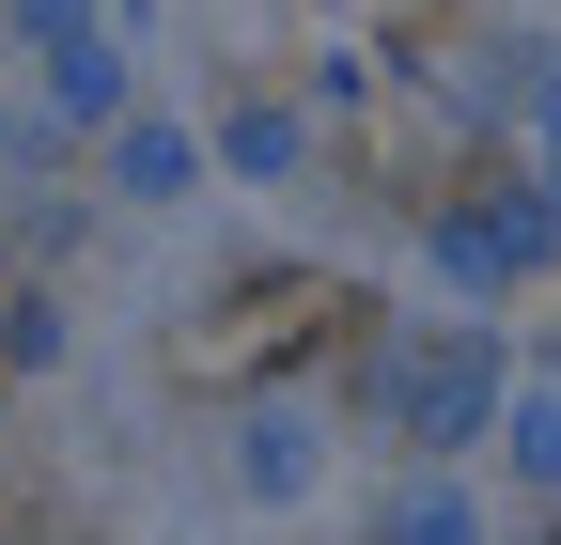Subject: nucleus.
<instances>
[{
  "label": "nucleus",
  "instance_id": "f257e3e1",
  "mask_svg": "<svg viewBox=\"0 0 561 545\" xmlns=\"http://www.w3.org/2000/svg\"><path fill=\"white\" fill-rule=\"evenodd\" d=\"M405 421H421V452H453L468 421H500V344H483V327H453L437 359H405Z\"/></svg>",
  "mask_w": 561,
  "mask_h": 545
},
{
  "label": "nucleus",
  "instance_id": "f03ea898",
  "mask_svg": "<svg viewBox=\"0 0 561 545\" xmlns=\"http://www.w3.org/2000/svg\"><path fill=\"white\" fill-rule=\"evenodd\" d=\"M110 187H125V202H187V187H203V141H187V125H157V109H140L125 141H110Z\"/></svg>",
  "mask_w": 561,
  "mask_h": 545
},
{
  "label": "nucleus",
  "instance_id": "7ed1b4c3",
  "mask_svg": "<svg viewBox=\"0 0 561 545\" xmlns=\"http://www.w3.org/2000/svg\"><path fill=\"white\" fill-rule=\"evenodd\" d=\"M312 467H328V437H312V421H250L234 484H250V499H312Z\"/></svg>",
  "mask_w": 561,
  "mask_h": 545
},
{
  "label": "nucleus",
  "instance_id": "20e7f679",
  "mask_svg": "<svg viewBox=\"0 0 561 545\" xmlns=\"http://www.w3.org/2000/svg\"><path fill=\"white\" fill-rule=\"evenodd\" d=\"M500 452L530 499H561V390H500Z\"/></svg>",
  "mask_w": 561,
  "mask_h": 545
},
{
  "label": "nucleus",
  "instance_id": "39448f33",
  "mask_svg": "<svg viewBox=\"0 0 561 545\" xmlns=\"http://www.w3.org/2000/svg\"><path fill=\"white\" fill-rule=\"evenodd\" d=\"M47 62H62V109H79V125H110V109H125V47H110V32L47 47Z\"/></svg>",
  "mask_w": 561,
  "mask_h": 545
},
{
  "label": "nucleus",
  "instance_id": "423d86ee",
  "mask_svg": "<svg viewBox=\"0 0 561 545\" xmlns=\"http://www.w3.org/2000/svg\"><path fill=\"white\" fill-rule=\"evenodd\" d=\"M390 545H483V514H468L453 484H405V499H390Z\"/></svg>",
  "mask_w": 561,
  "mask_h": 545
},
{
  "label": "nucleus",
  "instance_id": "0eeeda50",
  "mask_svg": "<svg viewBox=\"0 0 561 545\" xmlns=\"http://www.w3.org/2000/svg\"><path fill=\"white\" fill-rule=\"evenodd\" d=\"M219 156H234L250 187H265V172H297V109H234V141H219Z\"/></svg>",
  "mask_w": 561,
  "mask_h": 545
},
{
  "label": "nucleus",
  "instance_id": "6e6552de",
  "mask_svg": "<svg viewBox=\"0 0 561 545\" xmlns=\"http://www.w3.org/2000/svg\"><path fill=\"white\" fill-rule=\"evenodd\" d=\"M530 125H561V79H530Z\"/></svg>",
  "mask_w": 561,
  "mask_h": 545
}]
</instances>
